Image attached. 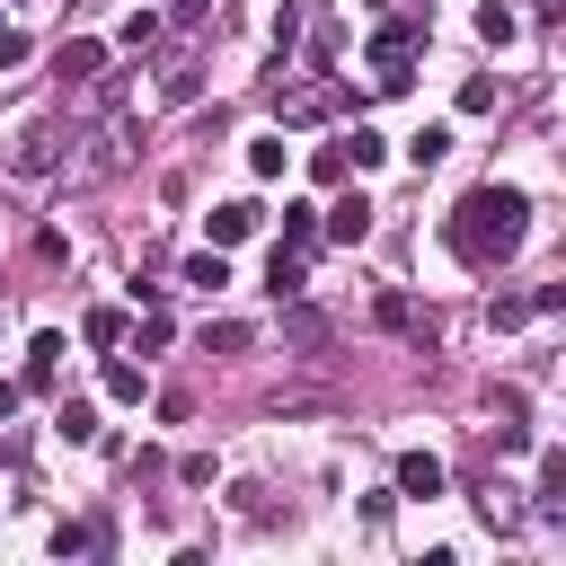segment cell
I'll list each match as a JSON object with an SVG mask.
<instances>
[{
  "label": "cell",
  "mask_w": 566,
  "mask_h": 566,
  "mask_svg": "<svg viewBox=\"0 0 566 566\" xmlns=\"http://www.w3.org/2000/svg\"><path fill=\"white\" fill-rule=\"evenodd\" d=\"M442 239H451V256H460V265H478V274H486V265H504V256L531 239V195L486 177V186H469V195L451 203Z\"/></svg>",
  "instance_id": "6da1fadb"
},
{
  "label": "cell",
  "mask_w": 566,
  "mask_h": 566,
  "mask_svg": "<svg viewBox=\"0 0 566 566\" xmlns=\"http://www.w3.org/2000/svg\"><path fill=\"white\" fill-rule=\"evenodd\" d=\"M336 106H363L345 80H310V88H292V97H274V115L283 124H318V115H336Z\"/></svg>",
  "instance_id": "7a4b0ae2"
},
{
  "label": "cell",
  "mask_w": 566,
  "mask_h": 566,
  "mask_svg": "<svg viewBox=\"0 0 566 566\" xmlns=\"http://www.w3.org/2000/svg\"><path fill=\"white\" fill-rule=\"evenodd\" d=\"M53 168H62V133L53 124H27L9 142V177H53Z\"/></svg>",
  "instance_id": "3957f363"
},
{
  "label": "cell",
  "mask_w": 566,
  "mask_h": 566,
  "mask_svg": "<svg viewBox=\"0 0 566 566\" xmlns=\"http://www.w3.org/2000/svg\"><path fill=\"white\" fill-rule=\"evenodd\" d=\"M389 478H398L389 495H416V504H433V495L451 486V469H442L433 451H398V469H389Z\"/></svg>",
  "instance_id": "277c9868"
},
{
  "label": "cell",
  "mask_w": 566,
  "mask_h": 566,
  "mask_svg": "<svg viewBox=\"0 0 566 566\" xmlns=\"http://www.w3.org/2000/svg\"><path fill=\"white\" fill-rule=\"evenodd\" d=\"M115 548V522L88 513V522H53V557H106Z\"/></svg>",
  "instance_id": "5b68a950"
},
{
  "label": "cell",
  "mask_w": 566,
  "mask_h": 566,
  "mask_svg": "<svg viewBox=\"0 0 566 566\" xmlns=\"http://www.w3.org/2000/svg\"><path fill=\"white\" fill-rule=\"evenodd\" d=\"M256 221H265V203H248V195H239V203H212V212H203V230H212V248H239V239H248Z\"/></svg>",
  "instance_id": "8992f818"
},
{
  "label": "cell",
  "mask_w": 566,
  "mask_h": 566,
  "mask_svg": "<svg viewBox=\"0 0 566 566\" xmlns=\"http://www.w3.org/2000/svg\"><path fill=\"white\" fill-rule=\"evenodd\" d=\"M416 44H424V18H389V27H371V62H416Z\"/></svg>",
  "instance_id": "52a82bcc"
},
{
  "label": "cell",
  "mask_w": 566,
  "mask_h": 566,
  "mask_svg": "<svg viewBox=\"0 0 566 566\" xmlns=\"http://www.w3.org/2000/svg\"><path fill=\"white\" fill-rule=\"evenodd\" d=\"M318 230H327L336 248H363V239H371V203H363V195H345V203H327V221H318Z\"/></svg>",
  "instance_id": "ba28073f"
},
{
  "label": "cell",
  "mask_w": 566,
  "mask_h": 566,
  "mask_svg": "<svg viewBox=\"0 0 566 566\" xmlns=\"http://www.w3.org/2000/svg\"><path fill=\"white\" fill-rule=\"evenodd\" d=\"M53 371H62V327H35V336H27V380H18V389H53Z\"/></svg>",
  "instance_id": "9c48e42d"
},
{
  "label": "cell",
  "mask_w": 566,
  "mask_h": 566,
  "mask_svg": "<svg viewBox=\"0 0 566 566\" xmlns=\"http://www.w3.org/2000/svg\"><path fill=\"white\" fill-rule=\"evenodd\" d=\"M539 522H566V451H539Z\"/></svg>",
  "instance_id": "30bf717a"
},
{
  "label": "cell",
  "mask_w": 566,
  "mask_h": 566,
  "mask_svg": "<svg viewBox=\"0 0 566 566\" xmlns=\"http://www.w3.org/2000/svg\"><path fill=\"white\" fill-rule=\"evenodd\" d=\"M53 433L62 442H97V398H62L53 407Z\"/></svg>",
  "instance_id": "8fae6325"
},
{
  "label": "cell",
  "mask_w": 566,
  "mask_h": 566,
  "mask_svg": "<svg viewBox=\"0 0 566 566\" xmlns=\"http://www.w3.org/2000/svg\"><path fill=\"white\" fill-rule=\"evenodd\" d=\"M336 150H345V168H380V159H389V142H380L371 124H354V133H336Z\"/></svg>",
  "instance_id": "7c38bea8"
},
{
  "label": "cell",
  "mask_w": 566,
  "mask_h": 566,
  "mask_svg": "<svg viewBox=\"0 0 566 566\" xmlns=\"http://www.w3.org/2000/svg\"><path fill=\"white\" fill-rule=\"evenodd\" d=\"M301 283H310V274H301V248H274V265H265V292H274V301H301Z\"/></svg>",
  "instance_id": "4fadbf2b"
},
{
  "label": "cell",
  "mask_w": 566,
  "mask_h": 566,
  "mask_svg": "<svg viewBox=\"0 0 566 566\" xmlns=\"http://www.w3.org/2000/svg\"><path fill=\"white\" fill-rule=\"evenodd\" d=\"M248 345H256L248 318H203V354H248Z\"/></svg>",
  "instance_id": "5bb4252c"
},
{
  "label": "cell",
  "mask_w": 566,
  "mask_h": 566,
  "mask_svg": "<svg viewBox=\"0 0 566 566\" xmlns=\"http://www.w3.org/2000/svg\"><path fill=\"white\" fill-rule=\"evenodd\" d=\"M97 62H106L97 35H71V44H62V80H97Z\"/></svg>",
  "instance_id": "9a60e30c"
},
{
  "label": "cell",
  "mask_w": 566,
  "mask_h": 566,
  "mask_svg": "<svg viewBox=\"0 0 566 566\" xmlns=\"http://www.w3.org/2000/svg\"><path fill=\"white\" fill-rule=\"evenodd\" d=\"M451 159V124H424L416 142H407V168H442Z\"/></svg>",
  "instance_id": "2e32d148"
},
{
  "label": "cell",
  "mask_w": 566,
  "mask_h": 566,
  "mask_svg": "<svg viewBox=\"0 0 566 566\" xmlns=\"http://www.w3.org/2000/svg\"><path fill=\"white\" fill-rule=\"evenodd\" d=\"M186 283H195V292H221V283H230V256H221V248L186 256Z\"/></svg>",
  "instance_id": "e0dca14e"
},
{
  "label": "cell",
  "mask_w": 566,
  "mask_h": 566,
  "mask_svg": "<svg viewBox=\"0 0 566 566\" xmlns=\"http://www.w3.org/2000/svg\"><path fill=\"white\" fill-rule=\"evenodd\" d=\"M142 389H150L142 363H106V398H115V407H142Z\"/></svg>",
  "instance_id": "ac0fdd59"
},
{
  "label": "cell",
  "mask_w": 566,
  "mask_h": 566,
  "mask_svg": "<svg viewBox=\"0 0 566 566\" xmlns=\"http://www.w3.org/2000/svg\"><path fill=\"white\" fill-rule=\"evenodd\" d=\"M478 513H486V531H522V504H513V486H486V495H478Z\"/></svg>",
  "instance_id": "d6986e66"
},
{
  "label": "cell",
  "mask_w": 566,
  "mask_h": 566,
  "mask_svg": "<svg viewBox=\"0 0 566 566\" xmlns=\"http://www.w3.org/2000/svg\"><path fill=\"white\" fill-rule=\"evenodd\" d=\"M478 35H486V44H513V35H522V18H513L504 0H486V9H478Z\"/></svg>",
  "instance_id": "ffe728a7"
},
{
  "label": "cell",
  "mask_w": 566,
  "mask_h": 566,
  "mask_svg": "<svg viewBox=\"0 0 566 566\" xmlns=\"http://www.w3.org/2000/svg\"><path fill=\"white\" fill-rule=\"evenodd\" d=\"M248 177H283V133H256L248 142Z\"/></svg>",
  "instance_id": "44dd1931"
},
{
  "label": "cell",
  "mask_w": 566,
  "mask_h": 566,
  "mask_svg": "<svg viewBox=\"0 0 566 566\" xmlns=\"http://www.w3.org/2000/svg\"><path fill=\"white\" fill-rule=\"evenodd\" d=\"M318 239V203H283V248H310Z\"/></svg>",
  "instance_id": "7402d4cb"
},
{
  "label": "cell",
  "mask_w": 566,
  "mask_h": 566,
  "mask_svg": "<svg viewBox=\"0 0 566 566\" xmlns=\"http://www.w3.org/2000/svg\"><path fill=\"white\" fill-rule=\"evenodd\" d=\"M522 318H531V301H522V292H495V301H486V327H495V336H513Z\"/></svg>",
  "instance_id": "603a6c76"
},
{
  "label": "cell",
  "mask_w": 566,
  "mask_h": 566,
  "mask_svg": "<svg viewBox=\"0 0 566 566\" xmlns=\"http://www.w3.org/2000/svg\"><path fill=\"white\" fill-rule=\"evenodd\" d=\"M80 336H88L97 354H106V345H124V310H88V318H80Z\"/></svg>",
  "instance_id": "cb8c5ba5"
},
{
  "label": "cell",
  "mask_w": 566,
  "mask_h": 566,
  "mask_svg": "<svg viewBox=\"0 0 566 566\" xmlns=\"http://www.w3.org/2000/svg\"><path fill=\"white\" fill-rule=\"evenodd\" d=\"M283 336H292V345H327V318H318V310H301V301H292V310H283Z\"/></svg>",
  "instance_id": "d4e9b609"
},
{
  "label": "cell",
  "mask_w": 566,
  "mask_h": 566,
  "mask_svg": "<svg viewBox=\"0 0 566 566\" xmlns=\"http://www.w3.org/2000/svg\"><path fill=\"white\" fill-rule=\"evenodd\" d=\"M265 35H274V53H283V62H292V44H301V0H283V9H274V27H265Z\"/></svg>",
  "instance_id": "484cf974"
},
{
  "label": "cell",
  "mask_w": 566,
  "mask_h": 566,
  "mask_svg": "<svg viewBox=\"0 0 566 566\" xmlns=\"http://www.w3.org/2000/svg\"><path fill=\"white\" fill-rule=\"evenodd\" d=\"M486 106H495V80H486V71H478V80H460V115H486Z\"/></svg>",
  "instance_id": "4316f807"
},
{
  "label": "cell",
  "mask_w": 566,
  "mask_h": 566,
  "mask_svg": "<svg viewBox=\"0 0 566 566\" xmlns=\"http://www.w3.org/2000/svg\"><path fill=\"white\" fill-rule=\"evenodd\" d=\"M177 478H186V486H212V478H221V460H212V451H186V460H177Z\"/></svg>",
  "instance_id": "83f0119b"
},
{
  "label": "cell",
  "mask_w": 566,
  "mask_h": 566,
  "mask_svg": "<svg viewBox=\"0 0 566 566\" xmlns=\"http://www.w3.org/2000/svg\"><path fill=\"white\" fill-rule=\"evenodd\" d=\"M124 44H133V53H142V44H159V18H150V9H133V18H124Z\"/></svg>",
  "instance_id": "f1b7e54d"
},
{
  "label": "cell",
  "mask_w": 566,
  "mask_h": 566,
  "mask_svg": "<svg viewBox=\"0 0 566 566\" xmlns=\"http://www.w3.org/2000/svg\"><path fill=\"white\" fill-rule=\"evenodd\" d=\"M371 318H380V327H407L416 310H407V292H380V301H371Z\"/></svg>",
  "instance_id": "f546056e"
},
{
  "label": "cell",
  "mask_w": 566,
  "mask_h": 566,
  "mask_svg": "<svg viewBox=\"0 0 566 566\" xmlns=\"http://www.w3.org/2000/svg\"><path fill=\"white\" fill-rule=\"evenodd\" d=\"M150 345H168V310H142V336H133V354H150Z\"/></svg>",
  "instance_id": "4dcf8cb0"
},
{
  "label": "cell",
  "mask_w": 566,
  "mask_h": 566,
  "mask_svg": "<svg viewBox=\"0 0 566 566\" xmlns=\"http://www.w3.org/2000/svg\"><path fill=\"white\" fill-rule=\"evenodd\" d=\"M18 62H27V35H18V27H0V71H18Z\"/></svg>",
  "instance_id": "1f68e13d"
},
{
  "label": "cell",
  "mask_w": 566,
  "mask_h": 566,
  "mask_svg": "<svg viewBox=\"0 0 566 566\" xmlns=\"http://www.w3.org/2000/svg\"><path fill=\"white\" fill-rule=\"evenodd\" d=\"M168 18H177V27H203V18H212V0H177Z\"/></svg>",
  "instance_id": "d6a6232c"
},
{
  "label": "cell",
  "mask_w": 566,
  "mask_h": 566,
  "mask_svg": "<svg viewBox=\"0 0 566 566\" xmlns=\"http://www.w3.org/2000/svg\"><path fill=\"white\" fill-rule=\"evenodd\" d=\"M18 398H27V389H18V380H0V424L18 416Z\"/></svg>",
  "instance_id": "836d02e7"
}]
</instances>
